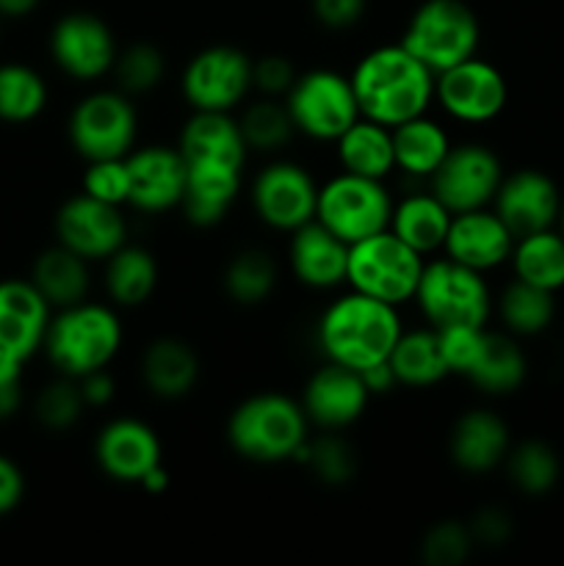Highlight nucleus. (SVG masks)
Wrapping results in <instances>:
<instances>
[{"label":"nucleus","mask_w":564,"mask_h":566,"mask_svg":"<svg viewBox=\"0 0 564 566\" xmlns=\"http://www.w3.org/2000/svg\"><path fill=\"white\" fill-rule=\"evenodd\" d=\"M393 205L396 202H393L385 180L341 171V175L330 177L324 186H318L315 221H321L326 230H332L352 247V243L390 227Z\"/></svg>","instance_id":"10"},{"label":"nucleus","mask_w":564,"mask_h":566,"mask_svg":"<svg viewBox=\"0 0 564 566\" xmlns=\"http://www.w3.org/2000/svg\"><path fill=\"white\" fill-rule=\"evenodd\" d=\"M94 462L108 479L119 484H136L164 462V446L158 431L138 418H114L97 431Z\"/></svg>","instance_id":"19"},{"label":"nucleus","mask_w":564,"mask_h":566,"mask_svg":"<svg viewBox=\"0 0 564 566\" xmlns=\"http://www.w3.org/2000/svg\"><path fill=\"white\" fill-rule=\"evenodd\" d=\"M77 385H81L83 401H86L88 409L108 407L116 396V381L114 376L108 374V368H100V370H92V374L81 376Z\"/></svg>","instance_id":"51"},{"label":"nucleus","mask_w":564,"mask_h":566,"mask_svg":"<svg viewBox=\"0 0 564 566\" xmlns=\"http://www.w3.org/2000/svg\"><path fill=\"white\" fill-rule=\"evenodd\" d=\"M451 149L446 127L431 116L420 114L415 119L401 122L393 127V155H396V171L429 180Z\"/></svg>","instance_id":"31"},{"label":"nucleus","mask_w":564,"mask_h":566,"mask_svg":"<svg viewBox=\"0 0 564 566\" xmlns=\"http://www.w3.org/2000/svg\"><path fill=\"white\" fill-rule=\"evenodd\" d=\"M313 14L321 25L343 31L363 20L365 0H313Z\"/></svg>","instance_id":"49"},{"label":"nucleus","mask_w":564,"mask_h":566,"mask_svg":"<svg viewBox=\"0 0 564 566\" xmlns=\"http://www.w3.org/2000/svg\"><path fill=\"white\" fill-rule=\"evenodd\" d=\"M562 202L556 182L545 171L518 169L512 175H503L492 199V210L501 216L514 238H523L531 232L551 230L562 216Z\"/></svg>","instance_id":"20"},{"label":"nucleus","mask_w":564,"mask_h":566,"mask_svg":"<svg viewBox=\"0 0 564 566\" xmlns=\"http://www.w3.org/2000/svg\"><path fill=\"white\" fill-rule=\"evenodd\" d=\"M412 302H418L431 329L487 326L492 315V293L484 274L446 258V254L437 260H426Z\"/></svg>","instance_id":"5"},{"label":"nucleus","mask_w":564,"mask_h":566,"mask_svg":"<svg viewBox=\"0 0 564 566\" xmlns=\"http://www.w3.org/2000/svg\"><path fill=\"white\" fill-rule=\"evenodd\" d=\"M337 164L341 171L385 180L396 171V155H393V127L379 125L374 119L359 116L346 133L335 142Z\"/></svg>","instance_id":"32"},{"label":"nucleus","mask_w":564,"mask_h":566,"mask_svg":"<svg viewBox=\"0 0 564 566\" xmlns=\"http://www.w3.org/2000/svg\"><path fill=\"white\" fill-rule=\"evenodd\" d=\"M503 180L501 158L481 142L451 144L440 169L429 177V191L451 213L490 208Z\"/></svg>","instance_id":"14"},{"label":"nucleus","mask_w":564,"mask_h":566,"mask_svg":"<svg viewBox=\"0 0 564 566\" xmlns=\"http://www.w3.org/2000/svg\"><path fill=\"white\" fill-rule=\"evenodd\" d=\"M470 551H473V536L459 520H442L431 525L420 539V562L426 566H459L468 562Z\"/></svg>","instance_id":"44"},{"label":"nucleus","mask_w":564,"mask_h":566,"mask_svg":"<svg viewBox=\"0 0 564 566\" xmlns=\"http://www.w3.org/2000/svg\"><path fill=\"white\" fill-rule=\"evenodd\" d=\"M470 536H473V545H487L498 547L509 539L512 534V523H509L506 514L495 506H487L481 512L473 514V520L468 523Z\"/></svg>","instance_id":"48"},{"label":"nucleus","mask_w":564,"mask_h":566,"mask_svg":"<svg viewBox=\"0 0 564 566\" xmlns=\"http://www.w3.org/2000/svg\"><path fill=\"white\" fill-rule=\"evenodd\" d=\"M55 243L72 249L88 263L108 260L127 243L125 208L100 202L83 191L70 197L55 213Z\"/></svg>","instance_id":"16"},{"label":"nucleus","mask_w":564,"mask_h":566,"mask_svg":"<svg viewBox=\"0 0 564 566\" xmlns=\"http://www.w3.org/2000/svg\"><path fill=\"white\" fill-rule=\"evenodd\" d=\"M296 462L307 464L315 479L326 486H346L357 475V457L354 448L337 431H326L321 437H310L307 446L296 457Z\"/></svg>","instance_id":"41"},{"label":"nucleus","mask_w":564,"mask_h":566,"mask_svg":"<svg viewBox=\"0 0 564 566\" xmlns=\"http://www.w3.org/2000/svg\"><path fill=\"white\" fill-rule=\"evenodd\" d=\"M484 335L487 326H446V329H437V340H440V352L448 365V374L468 376L470 365L479 357Z\"/></svg>","instance_id":"46"},{"label":"nucleus","mask_w":564,"mask_h":566,"mask_svg":"<svg viewBox=\"0 0 564 566\" xmlns=\"http://www.w3.org/2000/svg\"><path fill=\"white\" fill-rule=\"evenodd\" d=\"M280 271L276 260L265 249H241L224 269V293L241 307H258L274 293Z\"/></svg>","instance_id":"36"},{"label":"nucleus","mask_w":564,"mask_h":566,"mask_svg":"<svg viewBox=\"0 0 564 566\" xmlns=\"http://www.w3.org/2000/svg\"><path fill=\"white\" fill-rule=\"evenodd\" d=\"M66 136L83 160L127 158L138 138L136 105L119 88L88 92L72 108Z\"/></svg>","instance_id":"9"},{"label":"nucleus","mask_w":564,"mask_h":566,"mask_svg":"<svg viewBox=\"0 0 564 566\" xmlns=\"http://www.w3.org/2000/svg\"><path fill=\"white\" fill-rule=\"evenodd\" d=\"M514 276L529 285L545 287V291L556 293L564 287V235L551 230L531 232L514 241L512 249Z\"/></svg>","instance_id":"35"},{"label":"nucleus","mask_w":564,"mask_h":566,"mask_svg":"<svg viewBox=\"0 0 564 566\" xmlns=\"http://www.w3.org/2000/svg\"><path fill=\"white\" fill-rule=\"evenodd\" d=\"M238 127H241L249 153L263 155H274L285 149L291 144L293 133H296L291 114L285 108V99L276 97H260L249 103L238 116Z\"/></svg>","instance_id":"39"},{"label":"nucleus","mask_w":564,"mask_h":566,"mask_svg":"<svg viewBox=\"0 0 564 566\" xmlns=\"http://www.w3.org/2000/svg\"><path fill=\"white\" fill-rule=\"evenodd\" d=\"M22 365H25V359L20 354L0 348V385H20L22 370H25Z\"/></svg>","instance_id":"53"},{"label":"nucleus","mask_w":564,"mask_h":566,"mask_svg":"<svg viewBox=\"0 0 564 566\" xmlns=\"http://www.w3.org/2000/svg\"><path fill=\"white\" fill-rule=\"evenodd\" d=\"M116 48L108 22L88 11L64 14L50 31V59L66 77L94 83L114 70Z\"/></svg>","instance_id":"15"},{"label":"nucleus","mask_w":564,"mask_h":566,"mask_svg":"<svg viewBox=\"0 0 564 566\" xmlns=\"http://www.w3.org/2000/svg\"><path fill=\"white\" fill-rule=\"evenodd\" d=\"M127 191H130V182H127L125 158L86 160V169H83V193L100 199V202L125 208Z\"/></svg>","instance_id":"45"},{"label":"nucleus","mask_w":564,"mask_h":566,"mask_svg":"<svg viewBox=\"0 0 564 566\" xmlns=\"http://www.w3.org/2000/svg\"><path fill=\"white\" fill-rule=\"evenodd\" d=\"M368 401L370 392L359 370L330 359L310 374L302 392L304 415L310 426H318L321 431H343L354 426L368 409Z\"/></svg>","instance_id":"18"},{"label":"nucleus","mask_w":564,"mask_h":566,"mask_svg":"<svg viewBox=\"0 0 564 566\" xmlns=\"http://www.w3.org/2000/svg\"><path fill=\"white\" fill-rule=\"evenodd\" d=\"M171 479H169V470H166V464H155L153 470H149L147 475H144L142 481H138V486H142L144 492H149V495H164L166 490H169Z\"/></svg>","instance_id":"55"},{"label":"nucleus","mask_w":564,"mask_h":566,"mask_svg":"<svg viewBox=\"0 0 564 566\" xmlns=\"http://www.w3.org/2000/svg\"><path fill=\"white\" fill-rule=\"evenodd\" d=\"M177 149L188 166L216 164L243 169L249 158L238 119L224 111H191L177 138Z\"/></svg>","instance_id":"25"},{"label":"nucleus","mask_w":564,"mask_h":566,"mask_svg":"<svg viewBox=\"0 0 564 566\" xmlns=\"http://www.w3.org/2000/svg\"><path fill=\"white\" fill-rule=\"evenodd\" d=\"M86 409L88 407L83 401L77 379H70V376L61 374L59 379L42 387V392L36 396V403H33V415H36V420L48 431H70L83 418Z\"/></svg>","instance_id":"43"},{"label":"nucleus","mask_w":564,"mask_h":566,"mask_svg":"<svg viewBox=\"0 0 564 566\" xmlns=\"http://www.w3.org/2000/svg\"><path fill=\"white\" fill-rule=\"evenodd\" d=\"M158 260L138 243H125L105 260V293L119 310L144 307L158 291Z\"/></svg>","instance_id":"28"},{"label":"nucleus","mask_w":564,"mask_h":566,"mask_svg":"<svg viewBox=\"0 0 564 566\" xmlns=\"http://www.w3.org/2000/svg\"><path fill=\"white\" fill-rule=\"evenodd\" d=\"M348 77L359 114L379 125L396 127L426 114L435 103V72L401 42L368 50Z\"/></svg>","instance_id":"1"},{"label":"nucleus","mask_w":564,"mask_h":566,"mask_svg":"<svg viewBox=\"0 0 564 566\" xmlns=\"http://www.w3.org/2000/svg\"><path fill=\"white\" fill-rule=\"evenodd\" d=\"M359 376H363V381H365V387H368L370 398L387 396L393 387H398V379H396V374H393V368H390V363H387V359H385V363H376V365H370V368L359 370Z\"/></svg>","instance_id":"52"},{"label":"nucleus","mask_w":564,"mask_h":566,"mask_svg":"<svg viewBox=\"0 0 564 566\" xmlns=\"http://www.w3.org/2000/svg\"><path fill=\"white\" fill-rule=\"evenodd\" d=\"M180 92L191 111L232 114L252 92V59L232 44L199 50L182 70Z\"/></svg>","instance_id":"12"},{"label":"nucleus","mask_w":564,"mask_h":566,"mask_svg":"<svg viewBox=\"0 0 564 566\" xmlns=\"http://www.w3.org/2000/svg\"><path fill=\"white\" fill-rule=\"evenodd\" d=\"M55 310L31 280L0 282V348L31 359L42 352Z\"/></svg>","instance_id":"23"},{"label":"nucleus","mask_w":564,"mask_h":566,"mask_svg":"<svg viewBox=\"0 0 564 566\" xmlns=\"http://www.w3.org/2000/svg\"><path fill=\"white\" fill-rule=\"evenodd\" d=\"M498 313H501L503 326H506L512 335L534 337L542 335V332L553 324L556 302H553L551 291L529 285V282L514 276V280L503 287L501 298H498Z\"/></svg>","instance_id":"37"},{"label":"nucleus","mask_w":564,"mask_h":566,"mask_svg":"<svg viewBox=\"0 0 564 566\" xmlns=\"http://www.w3.org/2000/svg\"><path fill=\"white\" fill-rule=\"evenodd\" d=\"M125 340V326L114 304L77 302L55 310L42 352L55 374L81 379L92 370L108 368Z\"/></svg>","instance_id":"4"},{"label":"nucleus","mask_w":564,"mask_h":566,"mask_svg":"<svg viewBox=\"0 0 564 566\" xmlns=\"http://www.w3.org/2000/svg\"><path fill=\"white\" fill-rule=\"evenodd\" d=\"M506 470L512 484L525 495H545L556 486L562 464H558L556 451L547 442L529 440L520 442L518 448H509Z\"/></svg>","instance_id":"40"},{"label":"nucleus","mask_w":564,"mask_h":566,"mask_svg":"<svg viewBox=\"0 0 564 566\" xmlns=\"http://www.w3.org/2000/svg\"><path fill=\"white\" fill-rule=\"evenodd\" d=\"M451 219L453 213L435 193L415 191L409 197H404L401 202L393 205L390 232L401 238L409 249L429 258V254L442 252Z\"/></svg>","instance_id":"29"},{"label":"nucleus","mask_w":564,"mask_h":566,"mask_svg":"<svg viewBox=\"0 0 564 566\" xmlns=\"http://www.w3.org/2000/svg\"><path fill=\"white\" fill-rule=\"evenodd\" d=\"M525 374H529V363H525L523 348L509 335L487 332L479 357L470 365L464 379L487 396H509L523 385Z\"/></svg>","instance_id":"33"},{"label":"nucleus","mask_w":564,"mask_h":566,"mask_svg":"<svg viewBox=\"0 0 564 566\" xmlns=\"http://www.w3.org/2000/svg\"><path fill=\"white\" fill-rule=\"evenodd\" d=\"M401 315L393 304L370 298L348 287L318 318V348L330 363L365 370L390 359L401 337Z\"/></svg>","instance_id":"2"},{"label":"nucleus","mask_w":564,"mask_h":566,"mask_svg":"<svg viewBox=\"0 0 564 566\" xmlns=\"http://www.w3.org/2000/svg\"><path fill=\"white\" fill-rule=\"evenodd\" d=\"M387 363H390L393 374H396L398 387L424 390V387H435L446 376H451L446 359H442L437 329H431V326L415 332L404 329Z\"/></svg>","instance_id":"34"},{"label":"nucleus","mask_w":564,"mask_h":566,"mask_svg":"<svg viewBox=\"0 0 564 566\" xmlns=\"http://www.w3.org/2000/svg\"><path fill=\"white\" fill-rule=\"evenodd\" d=\"M288 241V265L299 285L310 291H335L346 285L348 243L326 230L321 221L293 230Z\"/></svg>","instance_id":"22"},{"label":"nucleus","mask_w":564,"mask_h":566,"mask_svg":"<svg viewBox=\"0 0 564 566\" xmlns=\"http://www.w3.org/2000/svg\"><path fill=\"white\" fill-rule=\"evenodd\" d=\"M243 169L236 166L197 164L188 166L186 193H182L180 210L194 227H216L227 219L241 193Z\"/></svg>","instance_id":"27"},{"label":"nucleus","mask_w":564,"mask_h":566,"mask_svg":"<svg viewBox=\"0 0 564 566\" xmlns=\"http://www.w3.org/2000/svg\"><path fill=\"white\" fill-rule=\"evenodd\" d=\"M310 440V420L302 401L282 392H258L232 409L227 442L241 459L254 464L296 462Z\"/></svg>","instance_id":"3"},{"label":"nucleus","mask_w":564,"mask_h":566,"mask_svg":"<svg viewBox=\"0 0 564 566\" xmlns=\"http://www.w3.org/2000/svg\"><path fill=\"white\" fill-rule=\"evenodd\" d=\"M282 99L296 133L307 136L310 142L335 144L363 116L352 77L324 66L302 72Z\"/></svg>","instance_id":"8"},{"label":"nucleus","mask_w":564,"mask_h":566,"mask_svg":"<svg viewBox=\"0 0 564 566\" xmlns=\"http://www.w3.org/2000/svg\"><path fill=\"white\" fill-rule=\"evenodd\" d=\"M22 407V381L20 385H0V420H9Z\"/></svg>","instance_id":"54"},{"label":"nucleus","mask_w":564,"mask_h":566,"mask_svg":"<svg viewBox=\"0 0 564 566\" xmlns=\"http://www.w3.org/2000/svg\"><path fill=\"white\" fill-rule=\"evenodd\" d=\"M512 437L506 420L492 409H468L453 423L448 437V453L459 470L470 475H481L506 462Z\"/></svg>","instance_id":"24"},{"label":"nucleus","mask_w":564,"mask_h":566,"mask_svg":"<svg viewBox=\"0 0 564 566\" xmlns=\"http://www.w3.org/2000/svg\"><path fill=\"white\" fill-rule=\"evenodd\" d=\"M252 210L269 230L291 235L299 227L315 221L318 182L296 160L276 158L258 171L249 188Z\"/></svg>","instance_id":"11"},{"label":"nucleus","mask_w":564,"mask_h":566,"mask_svg":"<svg viewBox=\"0 0 564 566\" xmlns=\"http://www.w3.org/2000/svg\"><path fill=\"white\" fill-rule=\"evenodd\" d=\"M42 0H0V17H9V20H20V17L31 14Z\"/></svg>","instance_id":"56"},{"label":"nucleus","mask_w":564,"mask_h":566,"mask_svg":"<svg viewBox=\"0 0 564 566\" xmlns=\"http://www.w3.org/2000/svg\"><path fill=\"white\" fill-rule=\"evenodd\" d=\"M22 495H25V475L20 464L0 453V517L14 512L22 503Z\"/></svg>","instance_id":"50"},{"label":"nucleus","mask_w":564,"mask_h":566,"mask_svg":"<svg viewBox=\"0 0 564 566\" xmlns=\"http://www.w3.org/2000/svg\"><path fill=\"white\" fill-rule=\"evenodd\" d=\"M197 352L182 337H155L142 354V381L160 401H180L199 381Z\"/></svg>","instance_id":"26"},{"label":"nucleus","mask_w":564,"mask_h":566,"mask_svg":"<svg viewBox=\"0 0 564 566\" xmlns=\"http://www.w3.org/2000/svg\"><path fill=\"white\" fill-rule=\"evenodd\" d=\"M514 241L518 238L512 235V230L503 224L495 210L479 208L468 210V213H453L442 254L487 274V271L509 263Z\"/></svg>","instance_id":"21"},{"label":"nucleus","mask_w":564,"mask_h":566,"mask_svg":"<svg viewBox=\"0 0 564 566\" xmlns=\"http://www.w3.org/2000/svg\"><path fill=\"white\" fill-rule=\"evenodd\" d=\"M28 280L48 298L50 307L64 310L77 302H86L88 287H92V269L81 254L55 243L33 260Z\"/></svg>","instance_id":"30"},{"label":"nucleus","mask_w":564,"mask_h":566,"mask_svg":"<svg viewBox=\"0 0 564 566\" xmlns=\"http://www.w3.org/2000/svg\"><path fill=\"white\" fill-rule=\"evenodd\" d=\"M48 83L33 66L17 61L0 64V122L9 125L33 122L48 108Z\"/></svg>","instance_id":"38"},{"label":"nucleus","mask_w":564,"mask_h":566,"mask_svg":"<svg viewBox=\"0 0 564 566\" xmlns=\"http://www.w3.org/2000/svg\"><path fill=\"white\" fill-rule=\"evenodd\" d=\"M558 224H562V235H564V202H562V216H558Z\"/></svg>","instance_id":"57"},{"label":"nucleus","mask_w":564,"mask_h":566,"mask_svg":"<svg viewBox=\"0 0 564 566\" xmlns=\"http://www.w3.org/2000/svg\"><path fill=\"white\" fill-rule=\"evenodd\" d=\"M424 265V254L409 249L387 227V230L348 247L346 285L365 296L393 304V307H404L415 298Z\"/></svg>","instance_id":"6"},{"label":"nucleus","mask_w":564,"mask_h":566,"mask_svg":"<svg viewBox=\"0 0 564 566\" xmlns=\"http://www.w3.org/2000/svg\"><path fill=\"white\" fill-rule=\"evenodd\" d=\"M299 72L285 55L269 53L263 59L252 61V88L260 97H276L282 99L291 86L296 83Z\"/></svg>","instance_id":"47"},{"label":"nucleus","mask_w":564,"mask_h":566,"mask_svg":"<svg viewBox=\"0 0 564 566\" xmlns=\"http://www.w3.org/2000/svg\"><path fill=\"white\" fill-rule=\"evenodd\" d=\"M401 44L437 75L479 55V17L464 0H424L404 28Z\"/></svg>","instance_id":"7"},{"label":"nucleus","mask_w":564,"mask_h":566,"mask_svg":"<svg viewBox=\"0 0 564 566\" xmlns=\"http://www.w3.org/2000/svg\"><path fill=\"white\" fill-rule=\"evenodd\" d=\"M435 103L462 125H487L506 108L509 83L495 64L473 55L437 72Z\"/></svg>","instance_id":"13"},{"label":"nucleus","mask_w":564,"mask_h":566,"mask_svg":"<svg viewBox=\"0 0 564 566\" xmlns=\"http://www.w3.org/2000/svg\"><path fill=\"white\" fill-rule=\"evenodd\" d=\"M125 164L127 182H130L127 208L147 216L180 208L188 180V164L180 149L169 144H147L133 149Z\"/></svg>","instance_id":"17"},{"label":"nucleus","mask_w":564,"mask_h":566,"mask_svg":"<svg viewBox=\"0 0 564 566\" xmlns=\"http://www.w3.org/2000/svg\"><path fill=\"white\" fill-rule=\"evenodd\" d=\"M111 72L116 77V88L127 97L155 92L166 77V55L155 44L136 42L116 53Z\"/></svg>","instance_id":"42"}]
</instances>
